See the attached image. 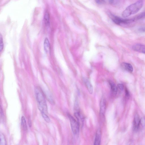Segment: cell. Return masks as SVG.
I'll list each match as a JSON object with an SVG mask.
<instances>
[{
	"label": "cell",
	"instance_id": "15",
	"mask_svg": "<svg viewBox=\"0 0 145 145\" xmlns=\"http://www.w3.org/2000/svg\"><path fill=\"white\" fill-rule=\"evenodd\" d=\"M44 21L45 24L46 26H48L50 23V17L49 13L46 12L45 14L44 17Z\"/></svg>",
	"mask_w": 145,
	"mask_h": 145
},
{
	"label": "cell",
	"instance_id": "22",
	"mask_svg": "<svg viewBox=\"0 0 145 145\" xmlns=\"http://www.w3.org/2000/svg\"><path fill=\"white\" fill-rule=\"evenodd\" d=\"M96 2L98 4H103L104 2V0H95Z\"/></svg>",
	"mask_w": 145,
	"mask_h": 145
},
{
	"label": "cell",
	"instance_id": "24",
	"mask_svg": "<svg viewBox=\"0 0 145 145\" xmlns=\"http://www.w3.org/2000/svg\"><path fill=\"white\" fill-rule=\"evenodd\" d=\"M139 30L141 32H145V27L140 28L139 29Z\"/></svg>",
	"mask_w": 145,
	"mask_h": 145
},
{
	"label": "cell",
	"instance_id": "18",
	"mask_svg": "<svg viewBox=\"0 0 145 145\" xmlns=\"http://www.w3.org/2000/svg\"><path fill=\"white\" fill-rule=\"evenodd\" d=\"M0 145H6V141L5 139V136L3 134H1L0 136Z\"/></svg>",
	"mask_w": 145,
	"mask_h": 145
},
{
	"label": "cell",
	"instance_id": "1",
	"mask_svg": "<svg viewBox=\"0 0 145 145\" xmlns=\"http://www.w3.org/2000/svg\"><path fill=\"white\" fill-rule=\"evenodd\" d=\"M35 94L39 109L41 113L47 114V107L42 91L40 88L36 87L35 89Z\"/></svg>",
	"mask_w": 145,
	"mask_h": 145
},
{
	"label": "cell",
	"instance_id": "20",
	"mask_svg": "<svg viewBox=\"0 0 145 145\" xmlns=\"http://www.w3.org/2000/svg\"><path fill=\"white\" fill-rule=\"evenodd\" d=\"M41 114H42V116L44 119L45 120L46 122L49 123L50 122V119L47 115V114L44 113H41Z\"/></svg>",
	"mask_w": 145,
	"mask_h": 145
},
{
	"label": "cell",
	"instance_id": "11",
	"mask_svg": "<svg viewBox=\"0 0 145 145\" xmlns=\"http://www.w3.org/2000/svg\"><path fill=\"white\" fill-rule=\"evenodd\" d=\"M84 81L90 94H92L93 92V88L91 83L87 79H84Z\"/></svg>",
	"mask_w": 145,
	"mask_h": 145
},
{
	"label": "cell",
	"instance_id": "8",
	"mask_svg": "<svg viewBox=\"0 0 145 145\" xmlns=\"http://www.w3.org/2000/svg\"><path fill=\"white\" fill-rule=\"evenodd\" d=\"M100 113L101 115L104 116L106 108V102L105 100L103 98L101 100L100 102Z\"/></svg>",
	"mask_w": 145,
	"mask_h": 145
},
{
	"label": "cell",
	"instance_id": "19",
	"mask_svg": "<svg viewBox=\"0 0 145 145\" xmlns=\"http://www.w3.org/2000/svg\"><path fill=\"white\" fill-rule=\"evenodd\" d=\"M145 17V12H143L138 15L134 18L135 21Z\"/></svg>",
	"mask_w": 145,
	"mask_h": 145
},
{
	"label": "cell",
	"instance_id": "10",
	"mask_svg": "<svg viewBox=\"0 0 145 145\" xmlns=\"http://www.w3.org/2000/svg\"><path fill=\"white\" fill-rule=\"evenodd\" d=\"M101 136V132L100 129H98L96 135L94 143L95 145H99L100 144Z\"/></svg>",
	"mask_w": 145,
	"mask_h": 145
},
{
	"label": "cell",
	"instance_id": "23",
	"mask_svg": "<svg viewBox=\"0 0 145 145\" xmlns=\"http://www.w3.org/2000/svg\"><path fill=\"white\" fill-rule=\"evenodd\" d=\"M118 87L119 89L120 90L122 91L124 89V86L122 84H118Z\"/></svg>",
	"mask_w": 145,
	"mask_h": 145
},
{
	"label": "cell",
	"instance_id": "14",
	"mask_svg": "<svg viewBox=\"0 0 145 145\" xmlns=\"http://www.w3.org/2000/svg\"><path fill=\"white\" fill-rule=\"evenodd\" d=\"M145 126V118L142 117L140 119L138 128L139 130L143 129Z\"/></svg>",
	"mask_w": 145,
	"mask_h": 145
},
{
	"label": "cell",
	"instance_id": "2",
	"mask_svg": "<svg viewBox=\"0 0 145 145\" xmlns=\"http://www.w3.org/2000/svg\"><path fill=\"white\" fill-rule=\"evenodd\" d=\"M143 2L141 0L129 5L123 12L122 16L124 18L127 17L137 13L143 7Z\"/></svg>",
	"mask_w": 145,
	"mask_h": 145
},
{
	"label": "cell",
	"instance_id": "17",
	"mask_svg": "<svg viewBox=\"0 0 145 145\" xmlns=\"http://www.w3.org/2000/svg\"><path fill=\"white\" fill-rule=\"evenodd\" d=\"M21 125L23 129L25 130L27 129L26 122L24 116H22L21 118Z\"/></svg>",
	"mask_w": 145,
	"mask_h": 145
},
{
	"label": "cell",
	"instance_id": "25",
	"mask_svg": "<svg viewBox=\"0 0 145 145\" xmlns=\"http://www.w3.org/2000/svg\"><path fill=\"white\" fill-rule=\"evenodd\" d=\"M28 124H29V125L30 127H31V122L30 120V119L29 118L28 119Z\"/></svg>",
	"mask_w": 145,
	"mask_h": 145
},
{
	"label": "cell",
	"instance_id": "21",
	"mask_svg": "<svg viewBox=\"0 0 145 145\" xmlns=\"http://www.w3.org/2000/svg\"><path fill=\"white\" fill-rule=\"evenodd\" d=\"M4 48V43L3 39L2 37V35H1L0 36V51H1L3 50Z\"/></svg>",
	"mask_w": 145,
	"mask_h": 145
},
{
	"label": "cell",
	"instance_id": "7",
	"mask_svg": "<svg viewBox=\"0 0 145 145\" xmlns=\"http://www.w3.org/2000/svg\"><path fill=\"white\" fill-rule=\"evenodd\" d=\"M140 121L139 116L138 114H136L134 116L133 123V129L134 131L138 130L139 124Z\"/></svg>",
	"mask_w": 145,
	"mask_h": 145
},
{
	"label": "cell",
	"instance_id": "4",
	"mask_svg": "<svg viewBox=\"0 0 145 145\" xmlns=\"http://www.w3.org/2000/svg\"><path fill=\"white\" fill-rule=\"evenodd\" d=\"M113 22L116 24H128L134 21L133 18L130 19H124L117 17L114 16L112 18Z\"/></svg>",
	"mask_w": 145,
	"mask_h": 145
},
{
	"label": "cell",
	"instance_id": "6",
	"mask_svg": "<svg viewBox=\"0 0 145 145\" xmlns=\"http://www.w3.org/2000/svg\"><path fill=\"white\" fill-rule=\"evenodd\" d=\"M133 50L135 51L145 54V45L141 44H136L132 46Z\"/></svg>",
	"mask_w": 145,
	"mask_h": 145
},
{
	"label": "cell",
	"instance_id": "5",
	"mask_svg": "<svg viewBox=\"0 0 145 145\" xmlns=\"http://www.w3.org/2000/svg\"><path fill=\"white\" fill-rule=\"evenodd\" d=\"M74 115L77 119L79 123H82L84 119L83 117L80 112L79 107L77 106L74 107Z\"/></svg>",
	"mask_w": 145,
	"mask_h": 145
},
{
	"label": "cell",
	"instance_id": "3",
	"mask_svg": "<svg viewBox=\"0 0 145 145\" xmlns=\"http://www.w3.org/2000/svg\"><path fill=\"white\" fill-rule=\"evenodd\" d=\"M68 116L70 121L72 130L75 135H77L79 133V123L72 116L68 114Z\"/></svg>",
	"mask_w": 145,
	"mask_h": 145
},
{
	"label": "cell",
	"instance_id": "26",
	"mask_svg": "<svg viewBox=\"0 0 145 145\" xmlns=\"http://www.w3.org/2000/svg\"><path fill=\"white\" fill-rule=\"evenodd\" d=\"M126 95L127 96H129V92L128 91V90H127L126 89Z\"/></svg>",
	"mask_w": 145,
	"mask_h": 145
},
{
	"label": "cell",
	"instance_id": "12",
	"mask_svg": "<svg viewBox=\"0 0 145 145\" xmlns=\"http://www.w3.org/2000/svg\"><path fill=\"white\" fill-rule=\"evenodd\" d=\"M44 47L46 53H48L50 52V44L48 39L47 38H46L45 39L44 41Z\"/></svg>",
	"mask_w": 145,
	"mask_h": 145
},
{
	"label": "cell",
	"instance_id": "13",
	"mask_svg": "<svg viewBox=\"0 0 145 145\" xmlns=\"http://www.w3.org/2000/svg\"><path fill=\"white\" fill-rule=\"evenodd\" d=\"M110 84V85L111 89L113 94H114L116 95L117 92V87L116 86L115 84L114 83L111 81H109Z\"/></svg>",
	"mask_w": 145,
	"mask_h": 145
},
{
	"label": "cell",
	"instance_id": "16",
	"mask_svg": "<svg viewBox=\"0 0 145 145\" xmlns=\"http://www.w3.org/2000/svg\"><path fill=\"white\" fill-rule=\"evenodd\" d=\"M45 95L49 102L51 103V105H54L55 104L53 97L51 96L50 94H49L48 93H46Z\"/></svg>",
	"mask_w": 145,
	"mask_h": 145
},
{
	"label": "cell",
	"instance_id": "9",
	"mask_svg": "<svg viewBox=\"0 0 145 145\" xmlns=\"http://www.w3.org/2000/svg\"><path fill=\"white\" fill-rule=\"evenodd\" d=\"M122 68L129 72H132L133 70L132 66L130 64L124 63L121 64Z\"/></svg>",
	"mask_w": 145,
	"mask_h": 145
}]
</instances>
